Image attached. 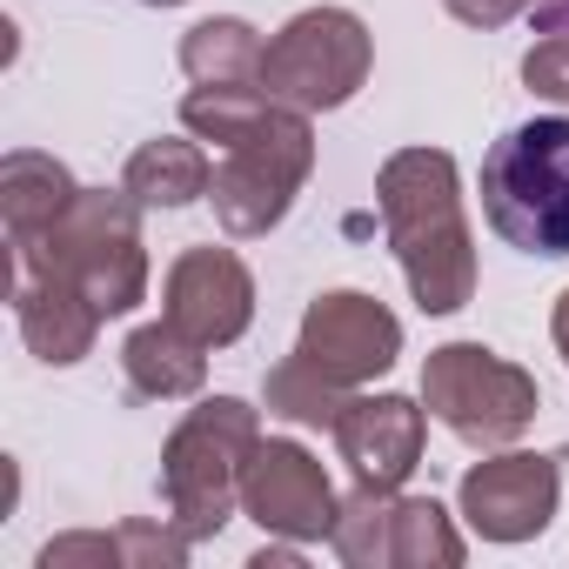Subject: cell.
Segmentation results:
<instances>
[{
  "label": "cell",
  "instance_id": "5b68a950",
  "mask_svg": "<svg viewBox=\"0 0 569 569\" xmlns=\"http://www.w3.org/2000/svg\"><path fill=\"white\" fill-rule=\"evenodd\" d=\"M309 161H316L309 114L268 101V114H261L248 134H234V141L221 148V168H214V181H208V201H214L221 228H228L234 241L268 234L281 214H289L296 188L309 181Z\"/></svg>",
  "mask_w": 569,
  "mask_h": 569
},
{
  "label": "cell",
  "instance_id": "e0dca14e",
  "mask_svg": "<svg viewBox=\"0 0 569 569\" xmlns=\"http://www.w3.org/2000/svg\"><path fill=\"white\" fill-rule=\"evenodd\" d=\"M261 34L248 28V21H201V28H188V41H181V68H188V81L194 88H254L261 81Z\"/></svg>",
  "mask_w": 569,
  "mask_h": 569
},
{
  "label": "cell",
  "instance_id": "ac0fdd59",
  "mask_svg": "<svg viewBox=\"0 0 569 569\" xmlns=\"http://www.w3.org/2000/svg\"><path fill=\"white\" fill-rule=\"evenodd\" d=\"M268 409L289 416V422H302V429H336L342 409H349V389H336V382L316 376L302 356H289V362L268 369Z\"/></svg>",
  "mask_w": 569,
  "mask_h": 569
},
{
  "label": "cell",
  "instance_id": "9a60e30c",
  "mask_svg": "<svg viewBox=\"0 0 569 569\" xmlns=\"http://www.w3.org/2000/svg\"><path fill=\"white\" fill-rule=\"evenodd\" d=\"M208 181H214V161L194 141H148V148H134V161L121 174V188L141 208H188L208 194Z\"/></svg>",
  "mask_w": 569,
  "mask_h": 569
},
{
  "label": "cell",
  "instance_id": "9c48e42d",
  "mask_svg": "<svg viewBox=\"0 0 569 569\" xmlns=\"http://www.w3.org/2000/svg\"><path fill=\"white\" fill-rule=\"evenodd\" d=\"M241 509L274 529V536H296V542H316L336 529V489L322 476V462L302 449V442H261L248 456V476H241Z\"/></svg>",
  "mask_w": 569,
  "mask_h": 569
},
{
  "label": "cell",
  "instance_id": "277c9868",
  "mask_svg": "<svg viewBox=\"0 0 569 569\" xmlns=\"http://www.w3.org/2000/svg\"><path fill=\"white\" fill-rule=\"evenodd\" d=\"M254 449H261L254 409L234 402V396L201 402V409L174 429V442H168V456H161V496H168V516H174V529H181L188 542L214 536V529L234 516L241 476H248V456H254Z\"/></svg>",
  "mask_w": 569,
  "mask_h": 569
},
{
  "label": "cell",
  "instance_id": "cb8c5ba5",
  "mask_svg": "<svg viewBox=\"0 0 569 569\" xmlns=\"http://www.w3.org/2000/svg\"><path fill=\"white\" fill-rule=\"evenodd\" d=\"M148 8H174V0H148Z\"/></svg>",
  "mask_w": 569,
  "mask_h": 569
},
{
  "label": "cell",
  "instance_id": "30bf717a",
  "mask_svg": "<svg viewBox=\"0 0 569 569\" xmlns=\"http://www.w3.org/2000/svg\"><path fill=\"white\" fill-rule=\"evenodd\" d=\"M562 502V476H556V456H496V462H476L462 476V516L476 536L489 542H529L549 529Z\"/></svg>",
  "mask_w": 569,
  "mask_h": 569
},
{
  "label": "cell",
  "instance_id": "d6986e66",
  "mask_svg": "<svg viewBox=\"0 0 569 569\" xmlns=\"http://www.w3.org/2000/svg\"><path fill=\"white\" fill-rule=\"evenodd\" d=\"M389 562H462V536L449 529L442 502H396L389 509Z\"/></svg>",
  "mask_w": 569,
  "mask_h": 569
},
{
  "label": "cell",
  "instance_id": "7a4b0ae2",
  "mask_svg": "<svg viewBox=\"0 0 569 569\" xmlns=\"http://www.w3.org/2000/svg\"><path fill=\"white\" fill-rule=\"evenodd\" d=\"M482 221L522 254H569V114H536L482 154Z\"/></svg>",
  "mask_w": 569,
  "mask_h": 569
},
{
  "label": "cell",
  "instance_id": "ffe728a7",
  "mask_svg": "<svg viewBox=\"0 0 569 569\" xmlns=\"http://www.w3.org/2000/svg\"><path fill=\"white\" fill-rule=\"evenodd\" d=\"M522 81L549 101H569V34H542L522 61Z\"/></svg>",
  "mask_w": 569,
  "mask_h": 569
},
{
  "label": "cell",
  "instance_id": "4fadbf2b",
  "mask_svg": "<svg viewBox=\"0 0 569 569\" xmlns=\"http://www.w3.org/2000/svg\"><path fill=\"white\" fill-rule=\"evenodd\" d=\"M14 316H21V336L41 362H81L94 329L108 322L74 281L41 274V268H14Z\"/></svg>",
  "mask_w": 569,
  "mask_h": 569
},
{
  "label": "cell",
  "instance_id": "3957f363",
  "mask_svg": "<svg viewBox=\"0 0 569 569\" xmlns=\"http://www.w3.org/2000/svg\"><path fill=\"white\" fill-rule=\"evenodd\" d=\"M134 194H108V188H81L74 208L28 248H14V268H41V274H61L101 309V316H128L141 296H148V254H141V234H134Z\"/></svg>",
  "mask_w": 569,
  "mask_h": 569
},
{
  "label": "cell",
  "instance_id": "603a6c76",
  "mask_svg": "<svg viewBox=\"0 0 569 569\" xmlns=\"http://www.w3.org/2000/svg\"><path fill=\"white\" fill-rule=\"evenodd\" d=\"M542 34H569V0H562L556 14H549V28H542Z\"/></svg>",
  "mask_w": 569,
  "mask_h": 569
},
{
  "label": "cell",
  "instance_id": "6da1fadb",
  "mask_svg": "<svg viewBox=\"0 0 569 569\" xmlns=\"http://www.w3.org/2000/svg\"><path fill=\"white\" fill-rule=\"evenodd\" d=\"M389 248L409 274V289L429 316H449L476 289V254H469V221L456 194V161L442 148H402L382 181H376Z\"/></svg>",
  "mask_w": 569,
  "mask_h": 569
},
{
  "label": "cell",
  "instance_id": "5bb4252c",
  "mask_svg": "<svg viewBox=\"0 0 569 569\" xmlns=\"http://www.w3.org/2000/svg\"><path fill=\"white\" fill-rule=\"evenodd\" d=\"M74 181L54 154H8V168H0V208H8V234L14 248L41 241L68 208H74Z\"/></svg>",
  "mask_w": 569,
  "mask_h": 569
},
{
  "label": "cell",
  "instance_id": "52a82bcc",
  "mask_svg": "<svg viewBox=\"0 0 569 569\" xmlns=\"http://www.w3.org/2000/svg\"><path fill=\"white\" fill-rule=\"evenodd\" d=\"M422 402L469 449H496V442H509V436L529 429L536 382L516 362H502L496 349H482V342H449L422 369Z\"/></svg>",
  "mask_w": 569,
  "mask_h": 569
},
{
  "label": "cell",
  "instance_id": "ba28073f",
  "mask_svg": "<svg viewBox=\"0 0 569 569\" xmlns=\"http://www.w3.org/2000/svg\"><path fill=\"white\" fill-rule=\"evenodd\" d=\"M296 356L329 376L336 389H362L369 376H382L396 356H402V322L376 302V296H356V289H336V296H316L309 316H302V336H296Z\"/></svg>",
  "mask_w": 569,
  "mask_h": 569
},
{
  "label": "cell",
  "instance_id": "8fae6325",
  "mask_svg": "<svg viewBox=\"0 0 569 569\" xmlns=\"http://www.w3.org/2000/svg\"><path fill=\"white\" fill-rule=\"evenodd\" d=\"M248 316H254V281H248L234 248H188V254H174V268H168V322L188 342L221 349V342H234L248 329Z\"/></svg>",
  "mask_w": 569,
  "mask_h": 569
},
{
  "label": "cell",
  "instance_id": "2e32d148",
  "mask_svg": "<svg viewBox=\"0 0 569 569\" xmlns=\"http://www.w3.org/2000/svg\"><path fill=\"white\" fill-rule=\"evenodd\" d=\"M121 362H128V389L134 396H194L201 389V342H188L168 316L154 322V329H134L128 336V349H121Z\"/></svg>",
  "mask_w": 569,
  "mask_h": 569
},
{
  "label": "cell",
  "instance_id": "8992f818",
  "mask_svg": "<svg viewBox=\"0 0 569 569\" xmlns=\"http://www.w3.org/2000/svg\"><path fill=\"white\" fill-rule=\"evenodd\" d=\"M369 81V28L349 8H309L281 28L261 54V94L281 108H342Z\"/></svg>",
  "mask_w": 569,
  "mask_h": 569
},
{
  "label": "cell",
  "instance_id": "7402d4cb",
  "mask_svg": "<svg viewBox=\"0 0 569 569\" xmlns=\"http://www.w3.org/2000/svg\"><path fill=\"white\" fill-rule=\"evenodd\" d=\"M549 336H556V349H562V362H569V289H562V302H556V316H549Z\"/></svg>",
  "mask_w": 569,
  "mask_h": 569
},
{
  "label": "cell",
  "instance_id": "d4e9b609",
  "mask_svg": "<svg viewBox=\"0 0 569 569\" xmlns=\"http://www.w3.org/2000/svg\"><path fill=\"white\" fill-rule=\"evenodd\" d=\"M562 462H569V456H562Z\"/></svg>",
  "mask_w": 569,
  "mask_h": 569
},
{
  "label": "cell",
  "instance_id": "44dd1931",
  "mask_svg": "<svg viewBox=\"0 0 569 569\" xmlns=\"http://www.w3.org/2000/svg\"><path fill=\"white\" fill-rule=\"evenodd\" d=\"M442 8H449L456 21H469V28H502V21L529 14L536 0H442Z\"/></svg>",
  "mask_w": 569,
  "mask_h": 569
},
{
  "label": "cell",
  "instance_id": "7c38bea8",
  "mask_svg": "<svg viewBox=\"0 0 569 569\" xmlns=\"http://www.w3.org/2000/svg\"><path fill=\"white\" fill-rule=\"evenodd\" d=\"M422 416L409 396H349L342 422H336V449L356 469V482L369 489H402L416 456H422Z\"/></svg>",
  "mask_w": 569,
  "mask_h": 569
}]
</instances>
